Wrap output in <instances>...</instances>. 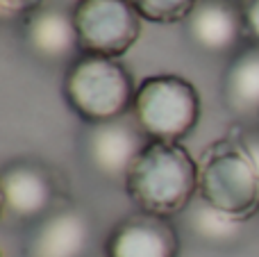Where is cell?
Returning <instances> with one entry per match:
<instances>
[{
    "label": "cell",
    "instance_id": "5bb4252c",
    "mask_svg": "<svg viewBox=\"0 0 259 257\" xmlns=\"http://www.w3.org/2000/svg\"><path fill=\"white\" fill-rule=\"evenodd\" d=\"M196 3L198 0H132L143 21L159 23V25L184 23L193 12Z\"/></svg>",
    "mask_w": 259,
    "mask_h": 257
},
{
    "label": "cell",
    "instance_id": "5b68a950",
    "mask_svg": "<svg viewBox=\"0 0 259 257\" xmlns=\"http://www.w3.org/2000/svg\"><path fill=\"white\" fill-rule=\"evenodd\" d=\"M82 55L118 59L141 36L143 18L132 0H77L73 5Z\"/></svg>",
    "mask_w": 259,
    "mask_h": 257
},
{
    "label": "cell",
    "instance_id": "30bf717a",
    "mask_svg": "<svg viewBox=\"0 0 259 257\" xmlns=\"http://www.w3.org/2000/svg\"><path fill=\"white\" fill-rule=\"evenodd\" d=\"M21 39L32 57L44 64L71 66L82 55L73 9L41 5L21 18Z\"/></svg>",
    "mask_w": 259,
    "mask_h": 257
},
{
    "label": "cell",
    "instance_id": "7a4b0ae2",
    "mask_svg": "<svg viewBox=\"0 0 259 257\" xmlns=\"http://www.w3.org/2000/svg\"><path fill=\"white\" fill-rule=\"evenodd\" d=\"M62 94L71 112H75L87 125H96L132 114L137 87L123 62L80 55L66 66Z\"/></svg>",
    "mask_w": 259,
    "mask_h": 257
},
{
    "label": "cell",
    "instance_id": "e0dca14e",
    "mask_svg": "<svg viewBox=\"0 0 259 257\" xmlns=\"http://www.w3.org/2000/svg\"><path fill=\"white\" fill-rule=\"evenodd\" d=\"M41 5H44V0H0V9H3L5 16H16V18L27 16Z\"/></svg>",
    "mask_w": 259,
    "mask_h": 257
},
{
    "label": "cell",
    "instance_id": "277c9868",
    "mask_svg": "<svg viewBox=\"0 0 259 257\" xmlns=\"http://www.w3.org/2000/svg\"><path fill=\"white\" fill-rule=\"evenodd\" d=\"M132 116L150 141L182 144L200 123V94L182 75H150L137 87Z\"/></svg>",
    "mask_w": 259,
    "mask_h": 257
},
{
    "label": "cell",
    "instance_id": "8992f818",
    "mask_svg": "<svg viewBox=\"0 0 259 257\" xmlns=\"http://www.w3.org/2000/svg\"><path fill=\"white\" fill-rule=\"evenodd\" d=\"M3 219L18 226H34L64 205V189L57 171L34 159L5 164L0 176Z\"/></svg>",
    "mask_w": 259,
    "mask_h": 257
},
{
    "label": "cell",
    "instance_id": "ba28073f",
    "mask_svg": "<svg viewBox=\"0 0 259 257\" xmlns=\"http://www.w3.org/2000/svg\"><path fill=\"white\" fill-rule=\"evenodd\" d=\"M91 241V217L77 205L64 203L39 223L30 226L23 257H87Z\"/></svg>",
    "mask_w": 259,
    "mask_h": 257
},
{
    "label": "cell",
    "instance_id": "7c38bea8",
    "mask_svg": "<svg viewBox=\"0 0 259 257\" xmlns=\"http://www.w3.org/2000/svg\"><path fill=\"white\" fill-rule=\"evenodd\" d=\"M221 98L243 125L259 118V44H246L232 55L221 80Z\"/></svg>",
    "mask_w": 259,
    "mask_h": 257
},
{
    "label": "cell",
    "instance_id": "52a82bcc",
    "mask_svg": "<svg viewBox=\"0 0 259 257\" xmlns=\"http://www.w3.org/2000/svg\"><path fill=\"white\" fill-rule=\"evenodd\" d=\"M150 139L139 127L132 114L116 121L89 125L82 139V150L89 168L107 182H125L127 171L146 150Z\"/></svg>",
    "mask_w": 259,
    "mask_h": 257
},
{
    "label": "cell",
    "instance_id": "4fadbf2b",
    "mask_svg": "<svg viewBox=\"0 0 259 257\" xmlns=\"http://www.w3.org/2000/svg\"><path fill=\"white\" fill-rule=\"evenodd\" d=\"M182 221L187 226V230L191 232V237H196L198 241H202L207 246L237 244L243 235V228H246V221L221 212L207 200H202L200 196H196V200L184 209Z\"/></svg>",
    "mask_w": 259,
    "mask_h": 257
},
{
    "label": "cell",
    "instance_id": "9c48e42d",
    "mask_svg": "<svg viewBox=\"0 0 259 257\" xmlns=\"http://www.w3.org/2000/svg\"><path fill=\"white\" fill-rule=\"evenodd\" d=\"M182 25L189 44L205 55H234L248 36L241 0H198Z\"/></svg>",
    "mask_w": 259,
    "mask_h": 257
},
{
    "label": "cell",
    "instance_id": "2e32d148",
    "mask_svg": "<svg viewBox=\"0 0 259 257\" xmlns=\"http://www.w3.org/2000/svg\"><path fill=\"white\" fill-rule=\"evenodd\" d=\"M243 18H246V32L250 44H259V0H241Z\"/></svg>",
    "mask_w": 259,
    "mask_h": 257
},
{
    "label": "cell",
    "instance_id": "9a60e30c",
    "mask_svg": "<svg viewBox=\"0 0 259 257\" xmlns=\"http://www.w3.org/2000/svg\"><path fill=\"white\" fill-rule=\"evenodd\" d=\"M232 137L239 139V144L250 155L252 164L257 168V176H259V125H243V123H239L232 130Z\"/></svg>",
    "mask_w": 259,
    "mask_h": 257
},
{
    "label": "cell",
    "instance_id": "6da1fadb",
    "mask_svg": "<svg viewBox=\"0 0 259 257\" xmlns=\"http://www.w3.org/2000/svg\"><path fill=\"white\" fill-rule=\"evenodd\" d=\"M123 189L139 212L182 217L198 196V162L182 144L150 141L127 171Z\"/></svg>",
    "mask_w": 259,
    "mask_h": 257
},
{
    "label": "cell",
    "instance_id": "8fae6325",
    "mask_svg": "<svg viewBox=\"0 0 259 257\" xmlns=\"http://www.w3.org/2000/svg\"><path fill=\"white\" fill-rule=\"evenodd\" d=\"M105 257H180V235L170 219L134 212L105 239Z\"/></svg>",
    "mask_w": 259,
    "mask_h": 257
},
{
    "label": "cell",
    "instance_id": "3957f363",
    "mask_svg": "<svg viewBox=\"0 0 259 257\" xmlns=\"http://www.w3.org/2000/svg\"><path fill=\"white\" fill-rule=\"evenodd\" d=\"M198 196L241 221L259 214V176L232 135L209 144L198 162Z\"/></svg>",
    "mask_w": 259,
    "mask_h": 257
}]
</instances>
